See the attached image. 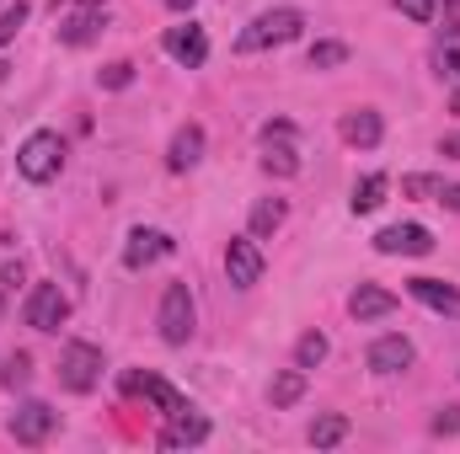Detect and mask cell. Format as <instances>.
<instances>
[{
	"instance_id": "6da1fadb",
	"label": "cell",
	"mask_w": 460,
	"mask_h": 454,
	"mask_svg": "<svg viewBox=\"0 0 460 454\" xmlns=\"http://www.w3.org/2000/svg\"><path fill=\"white\" fill-rule=\"evenodd\" d=\"M300 32H305V11H295V5H273V11H262V16H252V22L241 27L235 54H268V48L295 43Z\"/></svg>"
},
{
	"instance_id": "7a4b0ae2",
	"label": "cell",
	"mask_w": 460,
	"mask_h": 454,
	"mask_svg": "<svg viewBox=\"0 0 460 454\" xmlns=\"http://www.w3.org/2000/svg\"><path fill=\"white\" fill-rule=\"evenodd\" d=\"M102 369H108V358H102V347L97 342H65L59 347V385L70 390V396H92L97 385H102Z\"/></svg>"
},
{
	"instance_id": "3957f363",
	"label": "cell",
	"mask_w": 460,
	"mask_h": 454,
	"mask_svg": "<svg viewBox=\"0 0 460 454\" xmlns=\"http://www.w3.org/2000/svg\"><path fill=\"white\" fill-rule=\"evenodd\" d=\"M16 171H22L27 182H54V177L65 171V139H59L54 128L27 134L22 150H16Z\"/></svg>"
},
{
	"instance_id": "277c9868",
	"label": "cell",
	"mask_w": 460,
	"mask_h": 454,
	"mask_svg": "<svg viewBox=\"0 0 460 454\" xmlns=\"http://www.w3.org/2000/svg\"><path fill=\"white\" fill-rule=\"evenodd\" d=\"M155 327H161V342H172V347H182V342L193 337L199 305H193V289H188V284H166L161 310H155Z\"/></svg>"
},
{
	"instance_id": "5b68a950",
	"label": "cell",
	"mask_w": 460,
	"mask_h": 454,
	"mask_svg": "<svg viewBox=\"0 0 460 454\" xmlns=\"http://www.w3.org/2000/svg\"><path fill=\"white\" fill-rule=\"evenodd\" d=\"M118 390L123 396H145L161 417H177V412H188V396L177 390V385H166L161 374H139V369H123L118 374Z\"/></svg>"
},
{
	"instance_id": "8992f818",
	"label": "cell",
	"mask_w": 460,
	"mask_h": 454,
	"mask_svg": "<svg viewBox=\"0 0 460 454\" xmlns=\"http://www.w3.org/2000/svg\"><path fill=\"white\" fill-rule=\"evenodd\" d=\"M27 327L32 332H59L65 321H70V294L59 289V284H32V294H27Z\"/></svg>"
},
{
	"instance_id": "52a82bcc",
	"label": "cell",
	"mask_w": 460,
	"mask_h": 454,
	"mask_svg": "<svg viewBox=\"0 0 460 454\" xmlns=\"http://www.w3.org/2000/svg\"><path fill=\"white\" fill-rule=\"evenodd\" d=\"M54 428H59V412L49 401H16V412H11V439L16 444L38 450V444L54 439Z\"/></svg>"
},
{
	"instance_id": "ba28073f",
	"label": "cell",
	"mask_w": 460,
	"mask_h": 454,
	"mask_svg": "<svg viewBox=\"0 0 460 454\" xmlns=\"http://www.w3.org/2000/svg\"><path fill=\"white\" fill-rule=\"evenodd\" d=\"M262 251H257V235H230L226 246V278L235 289H257L262 284Z\"/></svg>"
},
{
	"instance_id": "9c48e42d",
	"label": "cell",
	"mask_w": 460,
	"mask_h": 454,
	"mask_svg": "<svg viewBox=\"0 0 460 454\" xmlns=\"http://www.w3.org/2000/svg\"><path fill=\"white\" fill-rule=\"evenodd\" d=\"M161 48H166V54H172L182 70H199V65L209 59V32H204L199 22H177V27H166Z\"/></svg>"
},
{
	"instance_id": "30bf717a",
	"label": "cell",
	"mask_w": 460,
	"mask_h": 454,
	"mask_svg": "<svg viewBox=\"0 0 460 454\" xmlns=\"http://www.w3.org/2000/svg\"><path fill=\"white\" fill-rule=\"evenodd\" d=\"M172 235L166 230H150V225H134L128 230V240H123V267L128 273H139V267H150V262H161V257H172Z\"/></svg>"
},
{
	"instance_id": "8fae6325",
	"label": "cell",
	"mask_w": 460,
	"mask_h": 454,
	"mask_svg": "<svg viewBox=\"0 0 460 454\" xmlns=\"http://www.w3.org/2000/svg\"><path fill=\"white\" fill-rule=\"evenodd\" d=\"M375 251L380 257H429L434 251V235L423 225H385L375 235Z\"/></svg>"
},
{
	"instance_id": "7c38bea8",
	"label": "cell",
	"mask_w": 460,
	"mask_h": 454,
	"mask_svg": "<svg viewBox=\"0 0 460 454\" xmlns=\"http://www.w3.org/2000/svg\"><path fill=\"white\" fill-rule=\"evenodd\" d=\"M209 433H215V428H209V417H199V412L188 406V412L166 417V428H161V439H155V444H161V450H199Z\"/></svg>"
},
{
	"instance_id": "4fadbf2b",
	"label": "cell",
	"mask_w": 460,
	"mask_h": 454,
	"mask_svg": "<svg viewBox=\"0 0 460 454\" xmlns=\"http://www.w3.org/2000/svg\"><path fill=\"white\" fill-rule=\"evenodd\" d=\"M412 342L402 337V332H391V337H375L369 342V353H364V363H369V374H402V369H412Z\"/></svg>"
},
{
	"instance_id": "5bb4252c",
	"label": "cell",
	"mask_w": 460,
	"mask_h": 454,
	"mask_svg": "<svg viewBox=\"0 0 460 454\" xmlns=\"http://www.w3.org/2000/svg\"><path fill=\"white\" fill-rule=\"evenodd\" d=\"M407 294H412L418 305H429L434 316L460 321V289L456 284H445V278H407Z\"/></svg>"
},
{
	"instance_id": "9a60e30c",
	"label": "cell",
	"mask_w": 460,
	"mask_h": 454,
	"mask_svg": "<svg viewBox=\"0 0 460 454\" xmlns=\"http://www.w3.org/2000/svg\"><path fill=\"white\" fill-rule=\"evenodd\" d=\"M102 27H108L102 5H81L75 16H65V22H59V43H65V48H86V43H97V38H102Z\"/></svg>"
},
{
	"instance_id": "2e32d148",
	"label": "cell",
	"mask_w": 460,
	"mask_h": 454,
	"mask_svg": "<svg viewBox=\"0 0 460 454\" xmlns=\"http://www.w3.org/2000/svg\"><path fill=\"white\" fill-rule=\"evenodd\" d=\"M199 161H204V128L199 123H182L172 134V144H166V166L172 171H193Z\"/></svg>"
},
{
	"instance_id": "e0dca14e",
	"label": "cell",
	"mask_w": 460,
	"mask_h": 454,
	"mask_svg": "<svg viewBox=\"0 0 460 454\" xmlns=\"http://www.w3.org/2000/svg\"><path fill=\"white\" fill-rule=\"evenodd\" d=\"M391 310H396V294L380 289V284H358V289L348 294V316H353V321H380V316H391Z\"/></svg>"
},
{
	"instance_id": "ac0fdd59",
	"label": "cell",
	"mask_w": 460,
	"mask_h": 454,
	"mask_svg": "<svg viewBox=\"0 0 460 454\" xmlns=\"http://www.w3.org/2000/svg\"><path fill=\"white\" fill-rule=\"evenodd\" d=\"M380 134H385V123H380L375 108H353V113H343V139H348V144L375 150V144H380Z\"/></svg>"
},
{
	"instance_id": "d6986e66",
	"label": "cell",
	"mask_w": 460,
	"mask_h": 454,
	"mask_svg": "<svg viewBox=\"0 0 460 454\" xmlns=\"http://www.w3.org/2000/svg\"><path fill=\"white\" fill-rule=\"evenodd\" d=\"M434 70H439V81H460V22H445V32L434 43Z\"/></svg>"
},
{
	"instance_id": "ffe728a7",
	"label": "cell",
	"mask_w": 460,
	"mask_h": 454,
	"mask_svg": "<svg viewBox=\"0 0 460 454\" xmlns=\"http://www.w3.org/2000/svg\"><path fill=\"white\" fill-rule=\"evenodd\" d=\"M284 220H289V204H284V198H257V204H252V230H246V235L268 240Z\"/></svg>"
},
{
	"instance_id": "44dd1931",
	"label": "cell",
	"mask_w": 460,
	"mask_h": 454,
	"mask_svg": "<svg viewBox=\"0 0 460 454\" xmlns=\"http://www.w3.org/2000/svg\"><path fill=\"white\" fill-rule=\"evenodd\" d=\"M385 188H391V177H385V171H369L364 182H353V198H348V204H353V214H375V209L385 204Z\"/></svg>"
},
{
	"instance_id": "7402d4cb",
	"label": "cell",
	"mask_w": 460,
	"mask_h": 454,
	"mask_svg": "<svg viewBox=\"0 0 460 454\" xmlns=\"http://www.w3.org/2000/svg\"><path fill=\"white\" fill-rule=\"evenodd\" d=\"M268 155H262V171L268 177H295L300 171V155H295V139H262Z\"/></svg>"
},
{
	"instance_id": "603a6c76",
	"label": "cell",
	"mask_w": 460,
	"mask_h": 454,
	"mask_svg": "<svg viewBox=\"0 0 460 454\" xmlns=\"http://www.w3.org/2000/svg\"><path fill=\"white\" fill-rule=\"evenodd\" d=\"M305 396V369H284V374H273V385H268V401L273 406H295Z\"/></svg>"
},
{
	"instance_id": "cb8c5ba5",
	"label": "cell",
	"mask_w": 460,
	"mask_h": 454,
	"mask_svg": "<svg viewBox=\"0 0 460 454\" xmlns=\"http://www.w3.org/2000/svg\"><path fill=\"white\" fill-rule=\"evenodd\" d=\"M327 353H332V342L322 337V332H305V337L295 342V369H305V374H311V369H322V363H327Z\"/></svg>"
},
{
	"instance_id": "d4e9b609",
	"label": "cell",
	"mask_w": 460,
	"mask_h": 454,
	"mask_svg": "<svg viewBox=\"0 0 460 454\" xmlns=\"http://www.w3.org/2000/svg\"><path fill=\"white\" fill-rule=\"evenodd\" d=\"M343 439H348V417H338V412H327V417L311 423V444H316V450H332V444H343Z\"/></svg>"
},
{
	"instance_id": "484cf974",
	"label": "cell",
	"mask_w": 460,
	"mask_h": 454,
	"mask_svg": "<svg viewBox=\"0 0 460 454\" xmlns=\"http://www.w3.org/2000/svg\"><path fill=\"white\" fill-rule=\"evenodd\" d=\"M27 380H32V358H27V353H11L5 369H0V385H5V390H27Z\"/></svg>"
},
{
	"instance_id": "4316f807",
	"label": "cell",
	"mask_w": 460,
	"mask_h": 454,
	"mask_svg": "<svg viewBox=\"0 0 460 454\" xmlns=\"http://www.w3.org/2000/svg\"><path fill=\"white\" fill-rule=\"evenodd\" d=\"M27 16H32V5H27V0H16V5H5V11H0V48L27 27Z\"/></svg>"
},
{
	"instance_id": "83f0119b",
	"label": "cell",
	"mask_w": 460,
	"mask_h": 454,
	"mask_svg": "<svg viewBox=\"0 0 460 454\" xmlns=\"http://www.w3.org/2000/svg\"><path fill=\"white\" fill-rule=\"evenodd\" d=\"M305 65H311V70H332V65H348V43H316V48L305 54Z\"/></svg>"
},
{
	"instance_id": "f1b7e54d",
	"label": "cell",
	"mask_w": 460,
	"mask_h": 454,
	"mask_svg": "<svg viewBox=\"0 0 460 454\" xmlns=\"http://www.w3.org/2000/svg\"><path fill=\"white\" fill-rule=\"evenodd\" d=\"M97 86H102V92H123V86H134V65H128V59H113V65L97 75Z\"/></svg>"
},
{
	"instance_id": "f546056e",
	"label": "cell",
	"mask_w": 460,
	"mask_h": 454,
	"mask_svg": "<svg viewBox=\"0 0 460 454\" xmlns=\"http://www.w3.org/2000/svg\"><path fill=\"white\" fill-rule=\"evenodd\" d=\"M391 5H396L407 22H418V27H429V22L439 16V0H391Z\"/></svg>"
},
{
	"instance_id": "4dcf8cb0",
	"label": "cell",
	"mask_w": 460,
	"mask_h": 454,
	"mask_svg": "<svg viewBox=\"0 0 460 454\" xmlns=\"http://www.w3.org/2000/svg\"><path fill=\"white\" fill-rule=\"evenodd\" d=\"M439 188H445V177H402V193H412V198H439Z\"/></svg>"
},
{
	"instance_id": "1f68e13d",
	"label": "cell",
	"mask_w": 460,
	"mask_h": 454,
	"mask_svg": "<svg viewBox=\"0 0 460 454\" xmlns=\"http://www.w3.org/2000/svg\"><path fill=\"white\" fill-rule=\"evenodd\" d=\"M434 433L445 439V433H460V406H439V417H434Z\"/></svg>"
},
{
	"instance_id": "d6a6232c",
	"label": "cell",
	"mask_w": 460,
	"mask_h": 454,
	"mask_svg": "<svg viewBox=\"0 0 460 454\" xmlns=\"http://www.w3.org/2000/svg\"><path fill=\"white\" fill-rule=\"evenodd\" d=\"M434 204H445V209H456V214H460V182H445V188H439V198H434Z\"/></svg>"
},
{
	"instance_id": "836d02e7",
	"label": "cell",
	"mask_w": 460,
	"mask_h": 454,
	"mask_svg": "<svg viewBox=\"0 0 460 454\" xmlns=\"http://www.w3.org/2000/svg\"><path fill=\"white\" fill-rule=\"evenodd\" d=\"M0 284H11V289H16V284H22V262H5V267H0Z\"/></svg>"
},
{
	"instance_id": "e575fe53",
	"label": "cell",
	"mask_w": 460,
	"mask_h": 454,
	"mask_svg": "<svg viewBox=\"0 0 460 454\" xmlns=\"http://www.w3.org/2000/svg\"><path fill=\"white\" fill-rule=\"evenodd\" d=\"M439 155H445V161H460V134H450V139L439 144Z\"/></svg>"
},
{
	"instance_id": "d590c367",
	"label": "cell",
	"mask_w": 460,
	"mask_h": 454,
	"mask_svg": "<svg viewBox=\"0 0 460 454\" xmlns=\"http://www.w3.org/2000/svg\"><path fill=\"white\" fill-rule=\"evenodd\" d=\"M166 5H172V11H193L199 0H166Z\"/></svg>"
},
{
	"instance_id": "8d00e7d4",
	"label": "cell",
	"mask_w": 460,
	"mask_h": 454,
	"mask_svg": "<svg viewBox=\"0 0 460 454\" xmlns=\"http://www.w3.org/2000/svg\"><path fill=\"white\" fill-rule=\"evenodd\" d=\"M450 108H456V113H460V86H456V97H450Z\"/></svg>"
},
{
	"instance_id": "74e56055",
	"label": "cell",
	"mask_w": 460,
	"mask_h": 454,
	"mask_svg": "<svg viewBox=\"0 0 460 454\" xmlns=\"http://www.w3.org/2000/svg\"><path fill=\"white\" fill-rule=\"evenodd\" d=\"M81 5H108V0H81Z\"/></svg>"
},
{
	"instance_id": "f35d334b",
	"label": "cell",
	"mask_w": 460,
	"mask_h": 454,
	"mask_svg": "<svg viewBox=\"0 0 460 454\" xmlns=\"http://www.w3.org/2000/svg\"><path fill=\"white\" fill-rule=\"evenodd\" d=\"M0 305H5V294H0Z\"/></svg>"
}]
</instances>
